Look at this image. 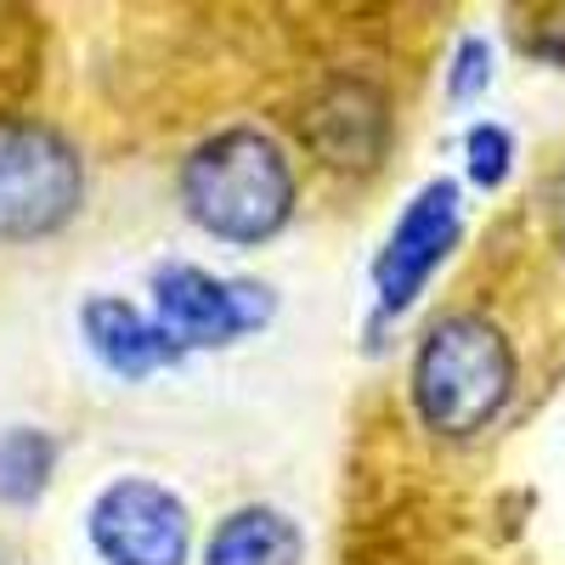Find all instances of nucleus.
<instances>
[{
	"label": "nucleus",
	"instance_id": "f257e3e1",
	"mask_svg": "<svg viewBox=\"0 0 565 565\" xmlns=\"http://www.w3.org/2000/svg\"><path fill=\"white\" fill-rule=\"evenodd\" d=\"M181 210L204 238L255 249L295 221L300 175L289 148L260 125H226L181 159Z\"/></svg>",
	"mask_w": 565,
	"mask_h": 565
},
{
	"label": "nucleus",
	"instance_id": "f03ea898",
	"mask_svg": "<svg viewBox=\"0 0 565 565\" xmlns=\"http://www.w3.org/2000/svg\"><path fill=\"white\" fill-rule=\"evenodd\" d=\"M407 391L436 436H481L514 396V351L481 311H447L424 328L407 367Z\"/></svg>",
	"mask_w": 565,
	"mask_h": 565
},
{
	"label": "nucleus",
	"instance_id": "7ed1b4c3",
	"mask_svg": "<svg viewBox=\"0 0 565 565\" xmlns=\"http://www.w3.org/2000/svg\"><path fill=\"white\" fill-rule=\"evenodd\" d=\"M79 204H85V159L74 141L40 119L0 125V244L57 238L79 215Z\"/></svg>",
	"mask_w": 565,
	"mask_h": 565
},
{
	"label": "nucleus",
	"instance_id": "20e7f679",
	"mask_svg": "<svg viewBox=\"0 0 565 565\" xmlns=\"http://www.w3.org/2000/svg\"><path fill=\"white\" fill-rule=\"evenodd\" d=\"M153 317L164 334L193 356V351H221L238 345L271 322V289L249 277H215L210 266L193 260H164L153 271Z\"/></svg>",
	"mask_w": 565,
	"mask_h": 565
},
{
	"label": "nucleus",
	"instance_id": "39448f33",
	"mask_svg": "<svg viewBox=\"0 0 565 565\" xmlns=\"http://www.w3.org/2000/svg\"><path fill=\"white\" fill-rule=\"evenodd\" d=\"M85 537L103 565H186L193 514L153 476H119L85 509Z\"/></svg>",
	"mask_w": 565,
	"mask_h": 565
},
{
	"label": "nucleus",
	"instance_id": "423d86ee",
	"mask_svg": "<svg viewBox=\"0 0 565 565\" xmlns=\"http://www.w3.org/2000/svg\"><path fill=\"white\" fill-rule=\"evenodd\" d=\"M463 238V199H458V181H424L418 193L402 204L396 226L385 232L380 255H373V306L380 317H402L424 282H430L447 255Z\"/></svg>",
	"mask_w": 565,
	"mask_h": 565
},
{
	"label": "nucleus",
	"instance_id": "0eeeda50",
	"mask_svg": "<svg viewBox=\"0 0 565 565\" xmlns=\"http://www.w3.org/2000/svg\"><path fill=\"white\" fill-rule=\"evenodd\" d=\"M306 148L328 170H373L391 148V103L373 79H328L306 108Z\"/></svg>",
	"mask_w": 565,
	"mask_h": 565
},
{
	"label": "nucleus",
	"instance_id": "6e6552de",
	"mask_svg": "<svg viewBox=\"0 0 565 565\" xmlns=\"http://www.w3.org/2000/svg\"><path fill=\"white\" fill-rule=\"evenodd\" d=\"M79 334H85L90 356H97L114 380H130V385L186 362V351L159 328V317L130 306L125 295H90L79 306Z\"/></svg>",
	"mask_w": 565,
	"mask_h": 565
},
{
	"label": "nucleus",
	"instance_id": "1a4fd4ad",
	"mask_svg": "<svg viewBox=\"0 0 565 565\" xmlns=\"http://www.w3.org/2000/svg\"><path fill=\"white\" fill-rule=\"evenodd\" d=\"M306 537L282 509L271 503H244L215 521L204 543V565H300Z\"/></svg>",
	"mask_w": 565,
	"mask_h": 565
},
{
	"label": "nucleus",
	"instance_id": "9d476101",
	"mask_svg": "<svg viewBox=\"0 0 565 565\" xmlns=\"http://www.w3.org/2000/svg\"><path fill=\"white\" fill-rule=\"evenodd\" d=\"M57 476V436L34 430V424H12L0 430V503L7 509H34Z\"/></svg>",
	"mask_w": 565,
	"mask_h": 565
},
{
	"label": "nucleus",
	"instance_id": "9b49d317",
	"mask_svg": "<svg viewBox=\"0 0 565 565\" xmlns=\"http://www.w3.org/2000/svg\"><path fill=\"white\" fill-rule=\"evenodd\" d=\"M463 170H469L476 186H487V193L503 186L509 170H514V136L503 125H469V136H463Z\"/></svg>",
	"mask_w": 565,
	"mask_h": 565
},
{
	"label": "nucleus",
	"instance_id": "f8f14e48",
	"mask_svg": "<svg viewBox=\"0 0 565 565\" xmlns=\"http://www.w3.org/2000/svg\"><path fill=\"white\" fill-rule=\"evenodd\" d=\"M487 85H492V45L469 34V40H458V52H452L447 97H452V103H469V97H481Z\"/></svg>",
	"mask_w": 565,
	"mask_h": 565
},
{
	"label": "nucleus",
	"instance_id": "ddd939ff",
	"mask_svg": "<svg viewBox=\"0 0 565 565\" xmlns=\"http://www.w3.org/2000/svg\"><path fill=\"white\" fill-rule=\"evenodd\" d=\"M548 226H554V244H559V255H565V164H559V175H554V186H548Z\"/></svg>",
	"mask_w": 565,
	"mask_h": 565
}]
</instances>
